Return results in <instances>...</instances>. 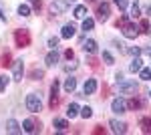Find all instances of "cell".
Returning a JSON list of instances; mask_svg holds the SVG:
<instances>
[{
    "label": "cell",
    "mask_w": 151,
    "mask_h": 135,
    "mask_svg": "<svg viewBox=\"0 0 151 135\" xmlns=\"http://www.w3.org/2000/svg\"><path fill=\"white\" fill-rule=\"evenodd\" d=\"M65 56H67V61H70V58H75V53H73V51H65Z\"/></svg>",
    "instance_id": "74e56055"
},
{
    "label": "cell",
    "mask_w": 151,
    "mask_h": 135,
    "mask_svg": "<svg viewBox=\"0 0 151 135\" xmlns=\"http://www.w3.org/2000/svg\"><path fill=\"white\" fill-rule=\"evenodd\" d=\"M58 58H60V56H58L57 48H55V51H50V53L47 55V58H45V63H47V67H55V65L58 63Z\"/></svg>",
    "instance_id": "2e32d148"
},
{
    "label": "cell",
    "mask_w": 151,
    "mask_h": 135,
    "mask_svg": "<svg viewBox=\"0 0 151 135\" xmlns=\"http://www.w3.org/2000/svg\"><path fill=\"white\" fill-rule=\"evenodd\" d=\"M2 65H4V67L12 65V63H10V53H4V56H2Z\"/></svg>",
    "instance_id": "e575fe53"
},
{
    "label": "cell",
    "mask_w": 151,
    "mask_h": 135,
    "mask_svg": "<svg viewBox=\"0 0 151 135\" xmlns=\"http://www.w3.org/2000/svg\"><path fill=\"white\" fill-rule=\"evenodd\" d=\"M93 26H95L93 18H89V16H87V18H83V30H85V32H87V30H93Z\"/></svg>",
    "instance_id": "d4e9b609"
},
{
    "label": "cell",
    "mask_w": 151,
    "mask_h": 135,
    "mask_svg": "<svg viewBox=\"0 0 151 135\" xmlns=\"http://www.w3.org/2000/svg\"><path fill=\"white\" fill-rule=\"evenodd\" d=\"M58 43H60V36H50V38H48V48L55 51V48L58 46Z\"/></svg>",
    "instance_id": "f546056e"
},
{
    "label": "cell",
    "mask_w": 151,
    "mask_h": 135,
    "mask_svg": "<svg viewBox=\"0 0 151 135\" xmlns=\"http://www.w3.org/2000/svg\"><path fill=\"white\" fill-rule=\"evenodd\" d=\"M70 4H75V0H52V2H50V14L58 16V14L69 10Z\"/></svg>",
    "instance_id": "7a4b0ae2"
},
{
    "label": "cell",
    "mask_w": 151,
    "mask_h": 135,
    "mask_svg": "<svg viewBox=\"0 0 151 135\" xmlns=\"http://www.w3.org/2000/svg\"><path fill=\"white\" fill-rule=\"evenodd\" d=\"M22 129L26 131V133H36V131H40V123H36L35 119H24Z\"/></svg>",
    "instance_id": "30bf717a"
},
{
    "label": "cell",
    "mask_w": 151,
    "mask_h": 135,
    "mask_svg": "<svg viewBox=\"0 0 151 135\" xmlns=\"http://www.w3.org/2000/svg\"><path fill=\"white\" fill-rule=\"evenodd\" d=\"M111 111L115 113H127V101L123 99V97H117L111 101Z\"/></svg>",
    "instance_id": "ba28073f"
},
{
    "label": "cell",
    "mask_w": 151,
    "mask_h": 135,
    "mask_svg": "<svg viewBox=\"0 0 151 135\" xmlns=\"http://www.w3.org/2000/svg\"><path fill=\"white\" fill-rule=\"evenodd\" d=\"M26 109L30 113H38L42 109V103L38 99V95L36 93H30V95H26Z\"/></svg>",
    "instance_id": "277c9868"
},
{
    "label": "cell",
    "mask_w": 151,
    "mask_h": 135,
    "mask_svg": "<svg viewBox=\"0 0 151 135\" xmlns=\"http://www.w3.org/2000/svg\"><path fill=\"white\" fill-rule=\"evenodd\" d=\"M103 61H105V65H115V56L109 51H103Z\"/></svg>",
    "instance_id": "4316f807"
},
{
    "label": "cell",
    "mask_w": 151,
    "mask_h": 135,
    "mask_svg": "<svg viewBox=\"0 0 151 135\" xmlns=\"http://www.w3.org/2000/svg\"><path fill=\"white\" fill-rule=\"evenodd\" d=\"M83 51H85V53H89V55H95V53L99 51V46H97V43H95L93 38H89V40H85V43H83Z\"/></svg>",
    "instance_id": "4fadbf2b"
},
{
    "label": "cell",
    "mask_w": 151,
    "mask_h": 135,
    "mask_svg": "<svg viewBox=\"0 0 151 135\" xmlns=\"http://www.w3.org/2000/svg\"><path fill=\"white\" fill-rule=\"evenodd\" d=\"M109 127H111V131H113V133H119V135L127 133V123H123V121L111 119V121H109Z\"/></svg>",
    "instance_id": "9c48e42d"
},
{
    "label": "cell",
    "mask_w": 151,
    "mask_h": 135,
    "mask_svg": "<svg viewBox=\"0 0 151 135\" xmlns=\"http://www.w3.org/2000/svg\"><path fill=\"white\" fill-rule=\"evenodd\" d=\"M141 69H143V61H141L139 56H135V58L131 61V65H129V71H131V73H139Z\"/></svg>",
    "instance_id": "ac0fdd59"
},
{
    "label": "cell",
    "mask_w": 151,
    "mask_h": 135,
    "mask_svg": "<svg viewBox=\"0 0 151 135\" xmlns=\"http://www.w3.org/2000/svg\"><path fill=\"white\" fill-rule=\"evenodd\" d=\"M77 67H79V63H77L75 58H70L69 63L65 65V71H67V73H70V71H75V69H77Z\"/></svg>",
    "instance_id": "1f68e13d"
},
{
    "label": "cell",
    "mask_w": 151,
    "mask_h": 135,
    "mask_svg": "<svg viewBox=\"0 0 151 135\" xmlns=\"http://www.w3.org/2000/svg\"><path fill=\"white\" fill-rule=\"evenodd\" d=\"M14 43L18 48H24V46L30 45V32L26 30V28H18V30H14Z\"/></svg>",
    "instance_id": "3957f363"
},
{
    "label": "cell",
    "mask_w": 151,
    "mask_h": 135,
    "mask_svg": "<svg viewBox=\"0 0 151 135\" xmlns=\"http://www.w3.org/2000/svg\"><path fill=\"white\" fill-rule=\"evenodd\" d=\"M139 79L143 81H151V67H143L139 71Z\"/></svg>",
    "instance_id": "cb8c5ba5"
},
{
    "label": "cell",
    "mask_w": 151,
    "mask_h": 135,
    "mask_svg": "<svg viewBox=\"0 0 151 135\" xmlns=\"http://www.w3.org/2000/svg\"><path fill=\"white\" fill-rule=\"evenodd\" d=\"M109 14H111V4H109V2H101V4L97 6V20L107 22V20H109Z\"/></svg>",
    "instance_id": "8992f818"
},
{
    "label": "cell",
    "mask_w": 151,
    "mask_h": 135,
    "mask_svg": "<svg viewBox=\"0 0 151 135\" xmlns=\"http://www.w3.org/2000/svg\"><path fill=\"white\" fill-rule=\"evenodd\" d=\"M30 12H32V8H30L28 4H20V6H18V14H20V16H30Z\"/></svg>",
    "instance_id": "484cf974"
},
{
    "label": "cell",
    "mask_w": 151,
    "mask_h": 135,
    "mask_svg": "<svg viewBox=\"0 0 151 135\" xmlns=\"http://www.w3.org/2000/svg\"><path fill=\"white\" fill-rule=\"evenodd\" d=\"M0 20H6V14H2V10H0Z\"/></svg>",
    "instance_id": "60d3db41"
},
{
    "label": "cell",
    "mask_w": 151,
    "mask_h": 135,
    "mask_svg": "<svg viewBox=\"0 0 151 135\" xmlns=\"http://www.w3.org/2000/svg\"><path fill=\"white\" fill-rule=\"evenodd\" d=\"M141 107H143V101L137 99L135 95H133V99H129V101H127V109H141Z\"/></svg>",
    "instance_id": "7402d4cb"
},
{
    "label": "cell",
    "mask_w": 151,
    "mask_h": 135,
    "mask_svg": "<svg viewBox=\"0 0 151 135\" xmlns=\"http://www.w3.org/2000/svg\"><path fill=\"white\" fill-rule=\"evenodd\" d=\"M139 127L143 133H151V117H143L139 121Z\"/></svg>",
    "instance_id": "44dd1931"
},
{
    "label": "cell",
    "mask_w": 151,
    "mask_h": 135,
    "mask_svg": "<svg viewBox=\"0 0 151 135\" xmlns=\"http://www.w3.org/2000/svg\"><path fill=\"white\" fill-rule=\"evenodd\" d=\"M52 127L57 129V131H67V127H69V121L67 119H60V117H55V121H52Z\"/></svg>",
    "instance_id": "9a60e30c"
},
{
    "label": "cell",
    "mask_w": 151,
    "mask_h": 135,
    "mask_svg": "<svg viewBox=\"0 0 151 135\" xmlns=\"http://www.w3.org/2000/svg\"><path fill=\"white\" fill-rule=\"evenodd\" d=\"M63 89L67 91V93H73V91L77 89V79H75V77H69V79L65 81V85H63Z\"/></svg>",
    "instance_id": "d6986e66"
},
{
    "label": "cell",
    "mask_w": 151,
    "mask_h": 135,
    "mask_svg": "<svg viewBox=\"0 0 151 135\" xmlns=\"http://www.w3.org/2000/svg\"><path fill=\"white\" fill-rule=\"evenodd\" d=\"M95 91H97V81L95 79H87L85 87H83V93H85V95H93Z\"/></svg>",
    "instance_id": "e0dca14e"
},
{
    "label": "cell",
    "mask_w": 151,
    "mask_h": 135,
    "mask_svg": "<svg viewBox=\"0 0 151 135\" xmlns=\"http://www.w3.org/2000/svg\"><path fill=\"white\" fill-rule=\"evenodd\" d=\"M6 83H8V79H6V77H2V75H0V93H2V91L6 89Z\"/></svg>",
    "instance_id": "d590c367"
},
{
    "label": "cell",
    "mask_w": 151,
    "mask_h": 135,
    "mask_svg": "<svg viewBox=\"0 0 151 135\" xmlns=\"http://www.w3.org/2000/svg\"><path fill=\"white\" fill-rule=\"evenodd\" d=\"M125 22H127V16H121V18L117 20V26H123Z\"/></svg>",
    "instance_id": "f35d334b"
},
{
    "label": "cell",
    "mask_w": 151,
    "mask_h": 135,
    "mask_svg": "<svg viewBox=\"0 0 151 135\" xmlns=\"http://www.w3.org/2000/svg\"><path fill=\"white\" fill-rule=\"evenodd\" d=\"M115 4H117V8H119V10H127L129 0H115Z\"/></svg>",
    "instance_id": "d6a6232c"
},
{
    "label": "cell",
    "mask_w": 151,
    "mask_h": 135,
    "mask_svg": "<svg viewBox=\"0 0 151 135\" xmlns=\"http://www.w3.org/2000/svg\"><path fill=\"white\" fill-rule=\"evenodd\" d=\"M87 2H95V0H87Z\"/></svg>",
    "instance_id": "7bdbcfd3"
},
{
    "label": "cell",
    "mask_w": 151,
    "mask_h": 135,
    "mask_svg": "<svg viewBox=\"0 0 151 135\" xmlns=\"http://www.w3.org/2000/svg\"><path fill=\"white\" fill-rule=\"evenodd\" d=\"M30 77H32L35 81H40L42 77H45V71H42V69H32V73H30Z\"/></svg>",
    "instance_id": "f1b7e54d"
},
{
    "label": "cell",
    "mask_w": 151,
    "mask_h": 135,
    "mask_svg": "<svg viewBox=\"0 0 151 135\" xmlns=\"http://www.w3.org/2000/svg\"><path fill=\"white\" fill-rule=\"evenodd\" d=\"M75 32H77V28H75L73 24H65L63 30H60V38H73Z\"/></svg>",
    "instance_id": "5bb4252c"
},
{
    "label": "cell",
    "mask_w": 151,
    "mask_h": 135,
    "mask_svg": "<svg viewBox=\"0 0 151 135\" xmlns=\"http://www.w3.org/2000/svg\"><path fill=\"white\" fill-rule=\"evenodd\" d=\"M22 73H24V63L20 58H16L12 63V79L14 81H22Z\"/></svg>",
    "instance_id": "52a82bcc"
},
{
    "label": "cell",
    "mask_w": 151,
    "mask_h": 135,
    "mask_svg": "<svg viewBox=\"0 0 151 135\" xmlns=\"http://www.w3.org/2000/svg\"><path fill=\"white\" fill-rule=\"evenodd\" d=\"M147 14H149V16H151V6H149V8H147Z\"/></svg>",
    "instance_id": "b9f144b4"
},
{
    "label": "cell",
    "mask_w": 151,
    "mask_h": 135,
    "mask_svg": "<svg viewBox=\"0 0 151 135\" xmlns=\"http://www.w3.org/2000/svg\"><path fill=\"white\" fill-rule=\"evenodd\" d=\"M79 115H81L83 119H89V117H93V109H91L89 105H87V107H81V113H79Z\"/></svg>",
    "instance_id": "83f0119b"
},
{
    "label": "cell",
    "mask_w": 151,
    "mask_h": 135,
    "mask_svg": "<svg viewBox=\"0 0 151 135\" xmlns=\"http://www.w3.org/2000/svg\"><path fill=\"white\" fill-rule=\"evenodd\" d=\"M139 28L143 30V32H147V34H151V24H149V20L147 18H143L141 20V24H139Z\"/></svg>",
    "instance_id": "4dcf8cb0"
},
{
    "label": "cell",
    "mask_w": 151,
    "mask_h": 135,
    "mask_svg": "<svg viewBox=\"0 0 151 135\" xmlns=\"http://www.w3.org/2000/svg\"><path fill=\"white\" fill-rule=\"evenodd\" d=\"M75 18H87V6H83V4H79V6H75Z\"/></svg>",
    "instance_id": "603a6c76"
},
{
    "label": "cell",
    "mask_w": 151,
    "mask_h": 135,
    "mask_svg": "<svg viewBox=\"0 0 151 135\" xmlns=\"http://www.w3.org/2000/svg\"><path fill=\"white\" fill-rule=\"evenodd\" d=\"M141 14V8H139V4H137V2H135V4H133V6H131V16H133V18H137V16H139Z\"/></svg>",
    "instance_id": "836d02e7"
},
{
    "label": "cell",
    "mask_w": 151,
    "mask_h": 135,
    "mask_svg": "<svg viewBox=\"0 0 151 135\" xmlns=\"http://www.w3.org/2000/svg\"><path fill=\"white\" fill-rule=\"evenodd\" d=\"M127 53H129V55H133V56H139V55H141V48H137V46H133V48H129Z\"/></svg>",
    "instance_id": "8d00e7d4"
},
{
    "label": "cell",
    "mask_w": 151,
    "mask_h": 135,
    "mask_svg": "<svg viewBox=\"0 0 151 135\" xmlns=\"http://www.w3.org/2000/svg\"><path fill=\"white\" fill-rule=\"evenodd\" d=\"M121 32H123L125 38H137V36H139V24L125 22L123 26H121Z\"/></svg>",
    "instance_id": "5b68a950"
},
{
    "label": "cell",
    "mask_w": 151,
    "mask_h": 135,
    "mask_svg": "<svg viewBox=\"0 0 151 135\" xmlns=\"http://www.w3.org/2000/svg\"><path fill=\"white\" fill-rule=\"evenodd\" d=\"M58 89H60V83L55 79V83L50 85V107H57V103H58Z\"/></svg>",
    "instance_id": "7c38bea8"
},
{
    "label": "cell",
    "mask_w": 151,
    "mask_h": 135,
    "mask_svg": "<svg viewBox=\"0 0 151 135\" xmlns=\"http://www.w3.org/2000/svg\"><path fill=\"white\" fill-rule=\"evenodd\" d=\"M117 91L121 93V95H135L137 91H139V85H137V81L135 79H129V81H117Z\"/></svg>",
    "instance_id": "6da1fadb"
},
{
    "label": "cell",
    "mask_w": 151,
    "mask_h": 135,
    "mask_svg": "<svg viewBox=\"0 0 151 135\" xmlns=\"http://www.w3.org/2000/svg\"><path fill=\"white\" fill-rule=\"evenodd\" d=\"M79 113H81V107H79L77 103H70V105H69V109H67V117L75 119V117H77Z\"/></svg>",
    "instance_id": "ffe728a7"
},
{
    "label": "cell",
    "mask_w": 151,
    "mask_h": 135,
    "mask_svg": "<svg viewBox=\"0 0 151 135\" xmlns=\"http://www.w3.org/2000/svg\"><path fill=\"white\" fill-rule=\"evenodd\" d=\"M32 8L35 10H40V0H32Z\"/></svg>",
    "instance_id": "ab89813d"
},
{
    "label": "cell",
    "mask_w": 151,
    "mask_h": 135,
    "mask_svg": "<svg viewBox=\"0 0 151 135\" xmlns=\"http://www.w3.org/2000/svg\"><path fill=\"white\" fill-rule=\"evenodd\" d=\"M6 131L12 135H18V133H22L24 129H22V125L18 123V121H14V119H8L6 121Z\"/></svg>",
    "instance_id": "8fae6325"
},
{
    "label": "cell",
    "mask_w": 151,
    "mask_h": 135,
    "mask_svg": "<svg viewBox=\"0 0 151 135\" xmlns=\"http://www.w3.org/2000/svg\"><path fill=\"white\" fill-rule=\"evenodd\" d=\"M149 97H151V91H149Z\"/></svg>",
    "instance_id": "ee69618b"
}]
</instances>
